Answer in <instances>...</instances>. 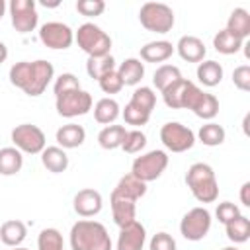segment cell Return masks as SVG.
I'll use <instances>...</instances> for the list:
<instances>
[{"mask_svg": "<svg viewBox=\"0 0 250 250\" xmlns=\"http://www.w3.org/2000/svg\"><path fill=\"white\" fill-rule=\"evenodd\" d=\"M121 115H123V119H125L127 125H135V127H143V125H146L148 119H150V113L143 111L141 107L133 105L131 102L125 105V109L121 111Z\"/></svg>", "mask_w": 250, "mask_h": 250, "instance_id": "39", "label": "cell"}, {"mask_svg": "<svg viewBox=\"0 0 250 250\" xmlns=\"http://www.w3.org/2000/svg\"><path fill=\"white\" fill-rule=\"evenodd\" d=\"M127 129L123 125H105L100 133H98V143L102 148L105 150H113V148H121L123 139H125Z\"/></svg>", "mask_w": 250, "mask_h": 250, "instance_id": "28", "label": "cell"}, {"mask_svg": "<svg viewBox=\"0 0 250 250\" xmlns=\"http://www.w3.org/2000/svg\"><path fill=\"white\" fill-rule=\"evenodd\" d=\"M174 49L188 62H201L205 59V53H207L205 43L195 35H182Z\"/></svg>", "mask_w": 250, "mask_h": 250, "instance_id": "16", "label": "cell"}, {"mask_svg": "<svg viewBox=\"0 0 250 250\" xmlns=\"http://www.w3.org/2000/svg\"><path fill=\"white\" fill-rule=\"evenodd\" d=\"M197 80L203 86H207V88H213V86L221 84V80H223V66L217 61H201L197 64Z\"/></svg>", "mask_w": 250, "mask_h": 250, "instance_id": "26", "label": "cell"}, {"mask_svg": "<svg viewBox=\"0 0 250 250\" xmlns=\"http://www.w3.org/2000/svg\"><path fill=\"white\" fill-rule=\"evenodd\" d=\"M191 111L199 117V119H205V121H211L217 113H219V100L213 96V94H207L203 92L199 96V100L195 102V105L191 107Z\"/></svg>", "mask_w": 250, "mask_h": 250, "instance_id": "33", "label": "cell"}, {"mask_svg": "<svg viewBox=\"0 0 250 250\" xmlns=\"http://www.w3.org/2000/svg\"><path fill=\"white\" fill-rule=\"evenodd\" d=\"M146 240V230L139 221H133L131 225L123 227L117 236L115 250H143Z\"/></svg>", "mask_w": 250, "mask_h": 250, "instance_id": "14", "label": "cell"}, {"mask_svg": "<svg viewBox=\"0 0 250 250\" xmlns=\"http://www.w3.org/2000/svg\"><path fill=\"white\" fill-rule=\"evenodd\" d=\"M10 20L18 33H29L39 23V14L35 8V0H12L10 6Z\"/></svg>", "mask_w": 250, "mask_h": 250, "instance_id": "10", "label": "cell"}, {"mask_svg": "<svg viewBox=\"0 0 250 250\" xmlns=\"http://www.w3.org/2000/svg\"><path fill=\"white\" fill-rule=\"evenodd\" d=\"M166 166H168V154L164 150H148L133 160L131 174L137 180L148 184V182H154L156 178H160L162 172L166 170Z\"/></svg>", "mask_w": 250, "mask_h": 250, "instance_id": "6", "label": "cell"}, {"mask_svg": "<svg viewBox=\"0 0 250 250\" xmlns=\"http://www.w3.org/2000/svg\"><path fill=\"white\" fill-rule=\"evenodd\" d=\"M6 8H8V6H6V2H4V0H0V20H2V18H4V14H6Z\"/></svg>", "mask_w": 250, "mask_h": 250, "instance_id": "48", "label": "cell"}, {"mask_svg": "<svg viewBox=\"0 0 250 250\" xmlns=\"http://www.w3.org/2000/svg\"><path fill=\"white\" fill-rule=\"evenodd\" d=\"M240 201L244 207H250V182H244L240 188Z\"/></svg>", "mask_w": 250, "mask_h": 250, "instance_id": "45", "label": "cell"}, {"mask_svg": "<svg viewBox=\"0 0 250 250\" xmlns=\"http://www.w3.org/2000/svg\"><path fill=\"white\" fill-rule=\"evenodd\" d=\"M72 207H74V211H76L80 217H94V215H98V213L102 211V207H104L102 193H100L98 189H92V188L80 189V191L74 195Z\"/></svg>", "mask_w": 250, "mask_h": 250, "instance_id": "13", "label": "cell"}, {"mask_svg": "<svg viewBox=\"0 0 250 250\" xmlns=\"http://www.w3.org/2000/svg\"><path fill=\"white\" fill-rule=\"evenodd\" d=\"M131 104L137 105V107H141L143 111L150 113V111L154 109V105H156V94H154L152 88H148V86H141V88H137V90L133 92V96H131Z\"/></svg>", "mask_w": 250, "mask_h": 250, "instance_id": "36", "label": "cell"}, {"mask_svg": "<svg viewBox=\"0 0 250 250\" xmlns=\"http://www.w3.org/2000/svg\"><path fill=\"white\" fill-rule=\"evenodd\" d=\"M182 76L180 68L174 66V64H160L156 70H154V76H152V84L156 86V90L164 92L168 86H172L174 82H178Z\"/></svg>", "mask_w": 250, "mask_h": 250, "instance_id": "32", "label": "cell"}, {"mask_svg": "<svg viewBox=\"0 0 250 250\" xmlns=\"http://www.w3.org/2000/svg\"><path fill=\"white\" fill-rule=\"evenodd\" d=\"M25 236H27V227L20 219H10L0 227V240L10 248L20 246L25 240Z\"/></svg>", "mask_w": 250, "mask_h": 250, "instance_id": "18", "label": "cell"}, {"mask_svg": "<svg viewBox=\"0 0 250 250\" xmlns=\"http://www.w3.org/2000/svg\"><path fill=\"white\" fill-rule=\"evenodd\" d=\"M55 139H57L61 148H76V146H80L86 141V131H84L82 125L66 123V125L57 129Z\"/></svg>", "mask_w": 250, "mask_h": 250, "instance_id": "17", "label": "cell"}, {"mask_svg": "<svg viewBox=\"0 0 250 250\" xmlns=\"http://www.w3.org/2000/svg\"><path fill=\"white\" fill-rule=\"evenodd\" d=\"M37 250H64L61 230H57L53 227L43 229L37 236Z\"/></svg>", "mask_w": 250, "mask_h": 250, "instance_id": "35", "label": "cell"}, {"mask_svg": "<svg viewBox=\"0 0 250 250\" xmlns=\"http://www.w3.org/2000/svg\"><path fill=\"white\" fill-rule=\"evenodd\" d=\"M121 109H119V104L113 100V98H102L96 102L94 105V119L102 125H109L113 123L117 117H119Z\"/></svg>", "mask_w": 250, "mask_h": 250, "instance_id": "27", "label": "cell"}, {"mask_svg": "<svg viewBox=\"0 0 250 250\" xmlns=\"http://www.w3.org/2000/svg\"><path fill=\"white\" fill-rule=\"evenodd\" d=\"M139 21L145 29L154 33H168L174 27V10L162 2H146L139 10Z\"/></svg>", "mask_w": 250, "mask_h": 250, "instance_id": "5", "label": "cell"}, {"mask_svg": "<svg viewBox=\"0 0 250 250\" xmlns=\"http://www.w3.org/2000/svg\"><path fill=\"white\" fill-rule=\"evenodd\" d=\"M23 166V154L16 146H4L0 148V174L2 176H14Z\"/></svg>", "mask_w": 250, "mask_h": 250, "instance_id": "25", "label": "cell"}, {"mask_svg": "<svg viewBox=\"0 0 250 250\" xmlns=\"http://www.w3.org/2000/svg\"><path fill=\"white\" fill-rule=\"evenodd\" d=\"M211 223H213L211 213L205 207H193L182 217L180 232L186 240L197 242V240H203L207 236V232L211 230Z\"/></svg>", "mask_w": 250, "mask_h": 250, "instance_id": "8", "label": "cell"}, {"mask_svg": "<svg viewBox=\"0 0 250 250\" xmlns=\"http://www.w3.org/2000/svg\"><path fill=\"white\" fill-rule=\"evenodd\" d=\"M150 250H176V240L168 232H156L150 238Z\"/></svg>", "mask_w": 250, "mask_h": 250, "instance_id": "44", "label": "cell"}, {"mask_svg": "<svg viewBox=\"0 0 250 250\" xmlns=\"http://www.w3.org/2000/svg\"><path fill=\"white\" fill-rule=\"evenodd\" d=\"M72 90H80V80L76 78V74L72 72H62L55 84H53V92H55V98L66 94V92H72Z\"/></svg>", "mask_w": 250, "mask_h": 250, "instance_id": "38", "label": "cell"}, {"mask_svg": "<svg viewBox=\"0 0 250 250\" xmlns=\"http://www.w3.org/2000/svg\"><path fill=\"white\" fill-rule=\"evenodd\" d=\"M74 41L88 57H104L111 51V37L92 21H86L76 29Z\"/></svg>", "mask_w": 250, "mask_h": 250, "instance_id": "4", "label": "cell"}, {"mask_svg": "<svg viewBox=\"0 0 250 250\" xmlns=\"http://www.w3.org/2000/svg\"><path fill=\"white\" fill-rule=\"evenodd\" d=\"M115 70V59L111 55H104V57H88L86 61V72L90 78L100 80L102 76H105L107 72Z\"/></svg>", "mask_w": 250, "mask_h": 250, "instance_id": "31", "label": "cell"}, {"mask_svg": "<svg viewBox=\"0 0 250 250\" xmlns=\"http://www.w3.org/2000/svg\"><path fill=\"white\" fill-rule=\"evenodd\" d=\"M111 193H113V195H121V197H129V199H133V201H139V199L146 193V184L141 182V180H137L133 174H125V176L117 182V186L113 188Z\"/></svg>", "mask_w": 250, "mask_h": 250, "instance_id": "20", "label": "cell"}, {"mask_svg": "<svg viewBox=\"0 0 250 250\" xmlns=\"http://www.w3.org/2000/svg\"><path fill=\"white\" fill-rule=\"evenodd\" d=\"M160 141L172 152H186L195 145V133L178 121H168L160 127Z\"/></svg>", "mask_w": 250, "mask_h": 250, "instance_id": "9", "label": "cell"}, {"mask_svg": "<svg viewBox=\"0 0 250 250\" xmlns=\"http://www.w3.org/2000/svg\"><path fill=\"white\" fill-rule=\"evenodd\" d=\"M213 47H215V51L221 53V55H234V53H238V51L244 47V41L238 39L236 35H232L230 31L221 29V31H217L215 37H213Z\"/></svg>", "mask_w": 250, "mask_h": 250, "instance_id": "30", "label": "cell"}, {"mask_svg": "<svg viewBox=\"0 0 250 250\" xmlns=\"http://www.w3.org/2000/svg\"><path fill=\"white\" fill-rule=\"evenodd\" d=\"M115 70H117L123 86H137L145 76V62H141V59L129 57Z\"/></svg>", "mask_w": 250, "mask_h": 250, "instance_id": "19", "label": "cell"}, {"mask_svg": "<svg viewBox=\"0 0 250 250\" xmlns=\"http://www.w3.org/2000/svg\"><path fill=\"white\" fill-rule=\"evenodd\" d=\"M41 4H43V6H45V8H47V6H49V8H57V6H59V4H61V2H59V0H53V2H47V0H43V2H41Z\"/></svg>", "mask_w": 250, "mask_h": 250, "instance_id": "47", "label": "cell"}, {"mask_svg": "<svg viewBox=\"0 0 250 250\" xmlns=\"http://www.w3.org/2000/svg\"><path fill=\"white\" fill-rule=\"evenodd\" d=\"M225 230H227V238L234 244H242L250 238V219L244 217L242 213L238 217H234L232 221H229L225 225Z\"/></svg>", "mask_w": 250, "mask_h": 250, "instance_id": "29", "label": "cell"}, {"mask_svg": "<svg viewBox=\"0 0 250 250\" xmlns=\"http://www.w3.org/2000/svg\"><path fill=\"white\" fill-rule=\"evenodd\" d=\"M98 84H100L102 92H105V94H117V92H121V88H123V82H121L117 70H111V72H107L105 76H102V78L98 80Z\"/></svg>", "mask_w": 250, "mask_h": 250, "instance_id": "41", "label": "cell"}, {"mask_svg": "<svg viewBox=\"0 0 250 250\" xmlns=\"http://www.w3.org/2000/svg\"><path fill=\"white\" fill-rule=\"evenodd\" d=\"M186 184L199 203H213L219 197V184L213 168L205 162H195L186 172Z\"/></svg>", "mask_w": 250, "mask_h": 250, "instance_id": "3", "label": "cell"}, {"mask_svg": "<svg viewBox=\"0 0 250 250\" xmlns=\"http://www.w3.org/2000/svg\"><path fill=\"white\" fill-rule=\"evenodd\" d=\"M76 10H78V14L86 16V18H96V16L104 14L105 2L104 0H78L76 2Z\"/></svg>", "mask_w": 250, "mask_h": 250, "instance_id": "40", "label": "cell"}, {"mask_svg": "<svg viewBox=\"0 0 250 250\" xmlns=\"http://www.w3.org/2000/svg\"><path fill=\"white\" fill-rule=\"evenodd\" d=\"M43 166L53 174H62L68 168V154L61 146H45L41 152Z\"/></svg>", "mask_w": 250, "mask_h": 250, "instance_id": "23", "label": "cell"}, {"mask_svg": "<svg viewBox=\"0 0 250 250\" xmlns=\"http://www.w3.org/2000/svg\"><path fill=\"white\" fill-rule=\"evenodd\" d=\"M191 80L188 78H180L178 82H174L172 86H168L162 92V100L170 109H184V102H186V94L189 88Z\"/></svg>", "mask_w": 250, "mask_h": 250, "instance_id": "24", "label": "cell"}, {"mask_svg": "<svg viewBox=\"0 0 250 250\" xmlns=\"http://www.w3.org/2000/svg\"><path fill=\"white\" fill-rule=\"evenodd\" d=\"M172 53H174V45L164 39L150 41L141 47V59L146 62H164L172 57Z\"/></svg>", "mask_w": 250, "mask_h": 250, "instance_id": "21", "label": "cell"}, {"mask_svg": "<svg viewBox=\"0 0 250 250\" xmlns=\"http://www.w3.org/2000/svg\"><path fill=\"white\" fill-rule=\"evenodd\" d=\"M12 143L21 154H41L47 145V139L37 125L21 123L12 129Z\"/></svg>", "mask_w": 250, "mask_h": 250, "instance_id": "7", "label": "cell"}, {"mask_svg": "<svg viewBox=\"0 0 250 250\" xmlns=\"http://www.w3.org/2000/svg\"><path fill=\"white\" fill-rule=\"evenodd\" d=\"M53 78H55V68L45 59L20 61L10 68V82L31 98L41 96Z\"/></svg>", "mask_w": 250, "mask_h": 250, "instance_id": "1", "label": "cell"}, {"mask_svg": "<svg viewBox=\"0 0 250 250\" xmlns=\"http://www.w3.org/2000/svg\"><path fill=\"white\" fill-rule=\"evenodd\" d=\"M111 203V215L113 221L119 229L131 225L133 221H137V201L129 199V197H121V195H113L109 197Z\"/></svg>", "mask_w": 250, "mask_h": 250, "instance_id": "15", "label": "cell"}, {"mask_svg": "<svg viewBox=\"0 0 250 250\" xmlns=\"http://www.w3.org/2000/svg\"><path fill=\"white\" fill-rule=\"evenodd\" d=\"M12 250H27V248H23V246H16V248H12Z\"/></svg>", "mask_w": 250, "mask_h": 250, "instance_id": "50", "label": "cell"}, {"mask_svg": "<svg viewBox=\"0 0 250 250\" xmlns=\"http://www.w3.org/2000/svg\"><path fill=\"white\" fill-rule=\"evenodd\" d=\"M70 248L72 250H113V244L102 223L82 219V221H76L70 229Z\"/></svg>", "mask_w": 250, "mask_h": 250, "instance_id": "2", "label": "cell"}, {"mask_svg": "<svg viewBox=\"0 0 250 250\" xmlns=\"http://www.w3.org/2000/svg\"><path fill=\"white\" fill-rule=\"evenodd\" d=\"M227 31H230L232 35H236L238 39L246 41L250 37V14L244 8H234L227 20Z\"/></svg>", "mask_w": 250, "mask_h": 250, "instance_id": "22", "label": "cell"}, {"mask_svg": "<svg viewBox=\"0 0 250 250\" xmlns=\"http://www.w3.org/2000/svg\"><path fill=\"white\" fill-rule=\"evenodd\" d=\"M238 215H240V209H238V205H234L232 201H223V203H219L217 209H215V217H217L219 223H223V225H227L229 221H232V219L238 217Z\"/></svg>", "mask_w": 250, "mask_h": 250, "instance_id": "42", "label": "cell"}, {"mask_svg": "<svg viewBox=\"0 0 250 250\" xmlns=\"http://www.w3.org/2000/svg\"><path fill=\"white\" fill-rule=\"evenodd\" d=\"M145 146H146V135H145L141 129H133V131H127V133H125V139H123L121 148H123L127 154H137V152H141Z\"/></svg>", "mask_w": 250, "mask_h": 250, "instance_id": "37", "label": "cell"}, {"mask_svg": "<svg viewBox=\"0 0 250 250\" xmlns=\"http://www.w3.org/2000/svg\"><path fill=\"white\" fill-rule=\"evenodd\" d=\"M223 250H240V248H236V246H227V248H223Z\"/></svg>", "mask_w": 250, "mask_h": 250, "instance_id": "49", "label": "cell"}, {"mask_svg": "<svg viewBox=\"0 0 250 250\" xmlns=\"http://www.w3.org/2000/svg\"><path fill=\"white\" fill-rule=\"evenodd\" d=\"M39 39L45 47L55 49V51H64L72 45L74 41V31L70 29V25L62 23V21H47L39 27Z\"/></svg>", "mask_w": 250, "mask_h": 250, "instance_id": "12", "label": "cell"}, {"mask_svg": "<svg viewBox=\"0 0 250 250\" xmlns=\"http://www.w3.org/2000/svg\"><path fill=\"white\" fill-rule=\"evenodd\" d=\"M92 96L86 92V90H72V92H66L62 96L57 98L55 102V107H57V113L62 115V117H78V115H86L90 109H92Z\"/></svg>", "mask_w": 250, "mask_h": 250, "instance_id": "11", "label": "cell"}, {"mask_svg": "<svg viewBox=\"0 0 250 250\" xmlns=\"http://www.w3.org/2000/svg\"><path fill=\"white\" fill-rule=\"evenodd\" d=\"M197 137H199V141H201L205 146H219V145L225 143L227 133H225L223 125H219V123H215V121H209V123L201 125Z\"/></svg>", "mask_w": 250, "mask_h": 250, "instance_id": "34", "label": "cell"}, {"mask_svg": "<svg viewBox=\"0 0 250 250\" xmlns=\"http://www.w3.org/2000/svg\"><path fill=\"white\" fill-rule=\"evenodd\" d=\"M232 84L242 92L250 90V66L248 64H240L232 70Z\"/></svg>", "mask_w": 250, "mask_h": 250, "instance_id": "43", "label": "cell"}, {"mask_svg": "<svg viewBox=\"0 0 250 250\" xmlns=\"http://www.w3.org/2000/svg\"><path fill=\"white\" fill-rule=\"evenodd\" d=\"M6 59H8V47H6V43L0 41V64H2Z\"/></svg>", "mask_w": 250, "mask_h": 250, "instance_id": "46", "label": "cell"}]
</instances>
